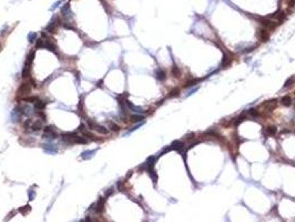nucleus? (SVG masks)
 <instances>
[{"mask_svg": "<svg viewBox=\"0 0 295 222\" xmlns=\"http://www.w3.org/2000/svg\"><path fill=\"white\" fill-rule=\"evenodd\" d=\"M88 142H89V140H88V139H85L83 136L81 137V136H79V134L77 136V137H76V138H74V140H73V144H77V143H79V144H87Z\"/></svg>", "mask_w": 295, "mask_h": 222, "instance_id": "412c9836", "label": "nucleus"}, {"mask_svg": "<svg viewBox=\"0 0 295 222\" xmlns=\"http://www.w3.org/2000/svg\"><path fill=\"white\" fill-rule=\"evenodd\" d=\"M0 51H1V46H0Z\"/></svg>", "mask_w": 295, "mask_h": 222, "instance_id": "a18cd8bd", "label": "nucleus"}, {"mask_svg": "<svg viewBox=\"0 0 295 222\" xmlns=\"http://www.w3.org/2000/svg\"><path fill=\"white\" fill-rule=\"evenodd\" d=\"M18 211H19V212H20L22 216H27L29 212L31 211V207H30L29 204L23 205V207H20V208L18 209Z\"/></svg>", "mask_w": 295, "mask_h": 222, "instance_id": "bb28decb", "label": "nucleus"}, {"mask_svg": "<svg viewBox=\"0 0 295 222\" xmlns=\"http://www.w3.org/2000/svg\"><path fill=\"white\" fill-rule=\"evenodd\" d=\"M112 193H113V188H110L109 190H107L106 194H104V199L107 200L108 198H109V197H110V195H111Z\"/></svg>", "mask_w": 295, "mask_h": 222, "instance_id": "58836bf2", "label": "nucleus"}, {"mask_svg": "<svg viewBox=\"0 0 295 222\" xmlns=\"http://www.w3.org/2000/svg\"><path fill=\"white\" fill-rule=\"evenodd\" d=\"M109 128H110V130H111L112 132H119L120 131V127L118 126L117 123H113V122H110L109 123Z\"/></svg>", "mask_w": 295, "mask_h": 222, "instance_id": "473e14b6", "label": "nucleus"}, {"mask_svg": "<svg viewBox=\"0 0 295 222\" xmlns=\"http://www.w3.org/2000/svg\"><path fill=\"white\" fill-rule=\"evenodd\" d=\"M21 117H22V113H21V110H20V108H19V105H18V107H16V108L13 109V111H12V113H11L12 122L20 121Z\"/></svg>", "mask_w": 295, "mask_h": 222, "instance_id": "2eb2a0df", "label": "nucleus"}, {"mask_svg": "<svg viewBox=\"0 0 295 222\" xmlns=\"http://www.w3.org/2000/svg\"><path fill=\"white\" fill-rule=\"evenodd\" d=\"M265 131H266V134L267 136H275L276 132H277V128L275 127V126H267L266 129H265Z\"/></svg>", "mask_w": 295, "mask_h": 222, "instance_id": "4be33fe9", "label": "nucleus"}, {"mask_svg": "<svg viewBox=\"0 0 295 222\" xmlns=\"http://www.w3.org/2000/svg\"><path fill=\"white\" fill-rule=\"evenodd\" d=\"M31 131L32 132H38V131H40V130H42L43 129V121L41 120V119H39V120H34V121H32V123H31Z\"/></svg>", "mask_w": 295, "mask_h": 222, "instance_id": "9d476101", "label": "nucleus"}, {"mask_svg": "<svg viewBox=\"0 0 295 222\" xmlns=\"http://www.w3.org/2000/svg\"><path fill=\"white\" fill-rule=\"evenodd\" d=\"M200 81V79H198V78H193V79H191V80H188L186 82L184 83V88H190V87H193L195 84H198Z\"/></svg>", "mask_w": 295, "mask_h": 222, "instance_id": "b1692460", "label": "nucleus"}, {"mask_svg": "<svg viewBox=\"0 0 295 222\" xmlns=\"http://www.w3.org/2000/svg\"><path fill=\"white\" fill-rule=\"evenodd\" d=\"M144 120V116H141V115H132L130 117V121L131 122H140Z\"/></svg>", "mask_w": 295, "mask_h": 222, "instance_id": "c85d7f7f", "label": "nucleus"}, {"mask_svg": "<svg viewBox=\"0 0 295 222\" xmlns=\"http://www.w3.org/2000/svg\"><path fill=\"white\" fill-rule=\"evenodd\" d=\"M289 7H294V6H295V0H289Z\"/></svg>", "mask_w": 295, "mask_h": 222, "instance_id": "c03bdc74", "label": "nucleus"}, {"mask_svg": "<svg viewBox=\"0 0 295 222\" xmlns=\"http://www.w3.org/2000/svg\"><path fill=\"white\" fill-rule=\"evenodd\" d=\"M81 222H84V221H81Z\"/></svg>", "mask_w": 295, "mask_h": 222, "instance_id": "de8ad7c7", "label": "nucleus"}, {"mask_svg": "<svg viewBox=\"0 0 295 222\" xmlns=\"http://www.w3.org/2000/svg\"><path fill=\"white\" fill-rule=\"evenodd\" d=\"M154 76H156V78L159 81H164V80L167 79V73H165L164 70H162L161 68H158V69H156V72H154Z\"/></svg>", "mask_w": 295, "mask_h": 222, "instance_id": "a211bd4d", "label": "nucleus"}, {"mask_svg": "<svg viewBox=\"0 0 295 222\" xmlns=\"http://www.w3.org/2000/svg\"><path fill=\"white\" fill-rule=\"evenodd\" d=\"M84 222H95V221L92 220V218H91V216H87V218H85V220H84Z\"/></svg>", "mask_w": 295, "mask_h": 222, "instance_id": "37998d69", "label": "nucleus"}, {"mask_svg": "<svg viewBox=\"0 0 295 222\" xmlns=\"http://www.w3.org/2000/svg\"><path fill=\"white\" fill-rule=\"evenodd\" d=\"M294 109H295V105H294Z\"/></svg>", "mask_w": 295, "mask_h": 222, "instance_id": "49530a36", "label": "nucleus"}, {"mask_svg": "<svg viewBox=\"0 0 295 222\" xmlns=\"http://www.w3.org/2000/svg\"><path fill=\"white\" fill-rule=\"evenodd\" d=\"M104 204H106V199L100 197L99 200L95 202V212L97 213H102L104 211Z\"/></svg>", "mask_w": 295, "mask_h": 222, "instance_id": "ddd939ff", "label": "nucleus"}, {"mask_svg": "<svg viewBox=\"0 0 295 222\" xmlns=\"http://www.w3.org/2000/svg\"><path fill=\"white\" fill-rule=\"evenodd\" d=\"M58 137H59V134H58L56 128L53 127V126H47V127L43 128V134H42V138L43 139L55 140Z\"/></svg>", "mask_w": 295, "mask_h": 222, "instance_id": "7ed1b4c3", "label": "nucleus"}, {"mask_svg": "<svg viewBox=\"0 0 295 222\" xmlns=\"http://www.w3.org/2000/svg\"><path fill=\"white\" fill-rule=\"evenodd\" d=\"M61 15L66 19H70V17H72V11H71V8H70L69 4H66L64 6L61 7Z\"/></svg>", "mask_w": 295, "mask_h": 222, "instance_id": "4468645a", "label": "nucleus"}, {"mask_svg": "<svg viewBox=\"0 0 295 222\" xmlns=\"http://www.w3.org/2000/svg\"><path fill=\"white\" fill-rule=\"evenodd\" d=\"M171 73L174 78H180L181 76V71H180V68H179L177 65H173L172 68H171Z\"/></svg>", "mask_w": 295, "mask_h": 222, "instance_id": "a878e982", "label": "nucleus"}, {"mask_svg": "<svg viewBox=\"0 0 295 222\" xmlns=\"http://www.w3.org/2000/svg\"><path fill=\"white\" fill-rule=\"evenodd\" d=\"M60 4H61V1H57L56 4H55V5H53V6H52V7H51V10H55V9H56V8H58V7H59V5H60Z\"/></svg>", "mask_w": 295, "mask_h": 222, "instance_id": "79ce46f5", "label": "nucleus"}, {"mask_svg": "<svg viewBox=\"0 0 295 222\" xmlns=\"http://www.w3.org/2000/svg\"><path fill=\"white\" fill-rule=\"evenodd\" d=\"M36 57V50H31L28 53L26 61H25V66L22 69V78L23 79H29L30 74H31V67H32V62L34 60Z\"/></svg>", "mask_w": 295, "mask_h": 222, "instance_id": "f257e3e1", "label": "nucleus"}, {"mask_svg": "<svg viewBox=\"0 0 295 222\" xmlns=\"http://www.w3.org/2000/svg\"><path fill=\"white\" fill-rule=\"evenodd\" d=\"M247 113H249L251 117H257L259 116V112H257L256 109H250V110H247Z\"/></svg>", "mask_w": 295, "mask_h": 222, "instance_id": "e433bc0d", "label": "nucleus"}, {"mask_svg": "<svg viewBox=\"0 0 295 222\" xmlns=\"http://www.w3.org/2000/svg\"><path fill=\"white\" fill-rule=\"evenodd\" d=\"M277 105V100L276 99H272L270 100V101H266V103H265V107H266L267 110H273L275 107Z\"/></svg>", "mask_w": 295, "mask_h": 222, "instance_id": "393cba45", "label": "nucleus"}, {"mask_svg": "<svg viewBox=\"0 0 295 222\" xmlns=\"http://www.w3.org/2000/svg\"><path fill=\"white\" fill-rule=\"evenodd\" d=\"M28 41L30 44H34L37 41V33L36 32H30L28 34Z\"/></svg>", "mask_w": 295, "mask_h": 222, "instance_id": "72a5a7b5", "label": "nucleus"}, {"mask_svg": "<svg viewBox=\"0 0 295 222\" xmlns=\"http://www.w3.org/2000/svg\"><path fill=\"white\" fill-rule=\"evenodd\" d=\"M97 152V149H95V150H87V151H83L82 153H81V159L82 160H89V159H91L93 155H95V153Z\"/></svg>", "mask_w": 295, "mask_h": 222, "instance_id": "aec40b11", "label": "nucleus"}, {"mask_svg": "<svg viewBox=\"0 0 295 222\" xmlns=\"http://www.w3.org/2000/svg\"><path fill=\"white\" fill-rule=\"evenodd\" d=\"M233 61V56L231 55L230 52H225L224 56H223V60H222V68H228Z\"/></svg>", "mask_w": 295, "mask_h": 222, "instance_id": "f8f14e48", "label": "nucleus"}, {"mask_svg": "<svg viewBox=\"0 0 295 222\" xmlns=\"http://www.w3.org/2000/svg\"><path fill=\"white\" fill-rule=\"evenodd\" d=\"M47 103H48V102H45L43 100H41L40 98H38V99L36 100V102L34 103V110L36 111V112H39V111L45 110Z\"/></svg>", "mask_w": 295, "mask_h": 222, "instance_id": "1a4fd4ad", "label": "nucleus"}, {"mask_svg": "<svg viewBox=\"0 0 295 222\" xmlns=\"http://www.w3.org/2000/svg\"><path fill=\"white\" fill-rule=\"evenodd\" d=\"M31 123H32V120L31 119H27L26 121L23 122V128H25V130H28L31 128Z\"/></svg>", "mask_w": 295, "mask_h": 222, "instance_id": "c9c22d12", "label": "nucleus"}, {"mask_svg": "<svg viewBox=\"0 0 295 222\" xmlns=\"http://www.w3.org/2000/svg\"><path fill=\"white\" fill-rule=\"evenodd\" d=\"M292 98L289 97V96H284L282 97V99H281V103L284 105V107H289V105H292Z\"/></svg>", "mask_w": 295, "mask_h": 222, "instance_id": "5701e85b", "label": "nucleus"}, {"mask_svg": "<svg viewBox=\"0 0 295 222\" xmlns=\"http://www.w3.org/2000/svg\"><path fill=\"white\" fill-rule=\"evenodd\" d=\"M28 198H29V201H34V198H36V191L32 190V189H30L28 191Z\"/></svg>", "mask_w": 295, "mask_h": 222, "instance_id": "f704fd0d", "label": "nucleus"}, {"mask_svg": "<svg viewBox=\"0 0 295 222\" xmlns=\"http://www.w3.org/2000/svg\"><path fill=\"white\" fill-rule=\"evenodd\" d=\"M180 92H181L180 88H173L172 90L169 92L167 97H169V98H175V97H178L179 94H180Z\"/></svg>", "mask_w": 295, "mask_h": 222, "instance_id": "c756f323", "label": "nucleus"}, {"mask_svg": "<svg viewBox=\"0 0 295 222\" xmlns=\"http://www.w3.org/2000/svg\"><path fill=\"white\" fill-rule=\"evenodd\" d=\"M261 23L267 30H274L276 28V26H277V22H273L271 20H268V19H265V18L261 19Z\"/></svg>", "mask_w": 295, "mask_h": 222, "instance_id": "9b49d317", "label": "nucleus"}, {"mask_svg": "<svg viewBox=\"0 0 295 222\" xmlns=\"http://www.w3.org/2000/svg\"><path fill=\"white\" fill-rule=\"evenodd\" d=\"M257 37L259 39L261 40L262 42H266L270 40V33H268V30L265 29V28H262V29H259L257 30Z\"/></svg>", "mask_w": 295, "mask_h": 222, "instance_id": "0eeeda50", "label": "nucleus"}, {"mask_svg": "<svg viewBox=\"0 0 295 222\" xmlns=\"http://www.w3.org/2000/svg\"><path fill=\"white\" fill-rule=\"evenodd\" d=\"M295 84V76H291L289 79H286V81L284 82L283 88H289L291 86Z\"/></svg>", "mask_w": 295, "mask_h": 222, "instance_id": "cd10ccee", "label": "nucleus"}, {"mask_svg": "<svg viewBox=\"0 0 295 222\" xmlns=\"http://www.w3.org/2000/svg\"><path fill=\"white\" fill-rule=\"evenodd\" d=\"M15 214H16V210L11 211V212H10V213H9V214H8V216H6V219H5V222H7V221H8V220H10V219H11V218H12V216H15Z\"/></svg>", "mask_w": 295, "mask_h": 222, "instance_id": "ea45409f", "label": "nucleus"}, {"mask_svg": "<svg viewBox=\"0 0 295 222\" xmlns=\"http://www.w3.org/2000/svg\"><path fill=\"white\" fill-rule=\"evenodd\" d=\"M19 108H20V110H21V113H22V116H26V117H30L32 113H34V108H30L28 105H19Z\"/></svg>", "mask_w": 295, "mask_h": 222, "instance_id": "f3484780", "label": "nucleus"}, {"mask_svg": "<svg viewBox=\"0 0 295 222\" xmlns=\"http://www.w3.org/2000/svg\"><path fill=\"white\" fill-rule=\"evenodd\" d=\"M125 105L128 107L129 110L133 111V112H137V113H142L143 110H142V108H140V107H137V105H134L132 102H130L129 100H125Z\"/></svg>", "mask_w": 295, "mask_h": 222, "instance_id": "6ab92c4d", "label": "nucleus"}, {"mask_svg": "<svg viewBox=\"0 0 295 222\" xmlns=\"http://www.w3.org/2000/svg\"><path fill=\"white\" fill-rule=\"evenodd\" d=\"M245 118H246V116H245V112H243V115H240V116L238 117L236 119H234V124H235V126L240 124V123H241L242 121H244Z\"/></svg>", "mask_w": 295, "mask_h": 222, "instance_id": "2f4dec72", "label": "nucleus"}, {"mask_svg": "<svg viewBox=\"0 0 295 222\" xmlns=\"http://www.w3.org/2000/svg\"><path fill=\"white\" fill-rule=\"evenodd\" d=\"M87 124H88V127L91 129V130H93V131H97L98 133H100V134H108L109 133V130L107 129L106 127H103V126H101L99 123H97L95 121H93L92 119H87Z\"/></svg>", "mask_w": 295, "mask_h": 222, "instance_id": "f03ea898", "label": "nucleus"}, {"mask_svg": "<svg viewBox=\"0 0 295 222\" xmlns=\"http://www.w3.org/2000/svg\"><path fill=\"white\" fill-rule=\"evenodd\" d=\"M172 150H177L179 152H181V153H183L184 155V143L183 141H181V140H174L171 145H170Z\"/></svg>", "mask_w": 295, "mask_h": 222, "instance_id": "6e6552de", "label": "nucleus"}, {"mask_svg": "<svg viewBox=\"0 0 295 222\" xmlns=\"http://www.w3.org/2000/svg\"><path fill=\"white\" fill-rule=\"evenodd\" d=\"M78 136V131L74 132H62L61 133V141L67 144H73V140Z\"/></svg>", "mask_w": 295, "mask_h": 222, "instance_id": "20e7f679", "label": "nucleus"}, {"mask_svg": "<svg viewBox=\"0 0 295 222\" xmlns=\"http://www.w3.org/2000/svg\"><path fill=\"white\" fill-rule=\"evenodd\" d=\"M37 99H38V97H36V96H30V97H23V98H21L22 101L29 102V103H34Z\"/></svg>", "mask_w": 295, "mask_h": 222, "instance_id": "7c9ffc66", "label": "nucleus"}, {"mask_svg": "<svg viewBox=\"0 0 295 222\" xmlns=\"http://www.w3.org/2000/svg\"><path fill=\"white\" fill-rule=\"evenodd\" d=\"M36 113H37V115H38V116L41 118V120H42V121H46V120H47V117H46V115H45V112H43V111H39V112H36Z\"/></svg>", "mask_w": 295, "mask_h": 222, "instance_id": "4c0bfd02", "label": "nucleus"}, {"mask_svg": "<svg viewBox=\"0 0 295 222\" xmlns=\"http://www.w3.org/2000/svg\"><path fill=\"white\" fill-rule=\"evenodd\" d=\"M30 90H31V86L29 82H23L20 84V87L18 89L17 91V96L20 97V96H27V94L30 93Z\"/></svg>", "mask_w": 295, "mask_h": 222, "instance_id": "39448f33", "label": "nucleus"}, {"mask_svg": "<svg viewBox=\"0 0 295 222\" xmlns=\"http://www.w3.org/2000/svg\"><path fill=\"white\" fill-rule=\"evenodd\" d=\"M29 83H30L31 87H34V88L37 87V82H36V80H34V78H31V77L29 78Z\"/></svg>", "mask_w": 295, "mask_h": 222, "instance_id": "a19ab883", "label": "nucleus"}, {"mask_svg": "<svg viewBox=\"0 0 295 222\" xmlns=\"http://www.w3.org/2000/svg\"><path fill=\"white\" fill-rule=\"evenodd\" d=\"M42 148H43V150H45L47 153H49V155H56L57 152H58V149H57V147L55 144L45 143L42 145Z\"/></svg>", "mask_w": 295, "mask_h": 222, "instance_id": "dca6fc26", "label": "nucleus"}, {"mask_svg": "<svg viewBox=\"0 0 295 222\" xmlns=\"http://www.w3.org/2000/svg\"><path fill=\"white\" fill-rule=\"evenodd\" d=\"M58 25H59V20H58V17L57 16H53V18L51 19L50 23L47 26L46 28V31H48V32H56L57 30V27H58Z\"/></svg>", "mask_w": 295, "mask_h": 222, "instance_id": "423d86ee", "label": "nucleus"}]
</instances>
